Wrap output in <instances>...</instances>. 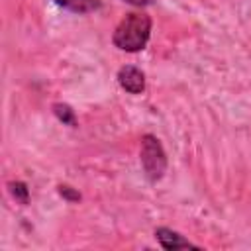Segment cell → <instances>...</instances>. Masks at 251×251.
<instances>
[{"label": "cell", "mask_w": 251, "mask_h": 251, "mask_svg": "<svg viewBox=\"0 0 251 251\" xmlns=\"http://www.w3.org/2000/svg\"><path fill=\"white\" fill-rule=\"evenodd\" d=\"M149 35H151V18L143 12H131L116 25L112 41L118 49L126 53H137L145 49Z\"/></svg>", "instance_id": "cell-1"}, {"label": "cell", "mask_w": 251, "mask_h": 251, "mask_svg": "<svg viewBox=\"0 0 251 251\" xmlns=\"http://www.w3.org/2000/svg\"><path fill=\"white\" fill-rule=\"evenodd\" d=\"M139 155H141V167L145 171V176L151 182L161 180L165 171H167V155H165V149H163L161 141L151 133L143 135Z\"/></svg>", "instance_id": "cell-2"}, {"label": "cell", "mask_w": 251, "mask_h": 251, "mask_svg": "<svg viewBox=\"0 0 251 251\" xmlns=\"http://www.w3.org/2000/svg\"><path fill=\"white\" fill-rule=\"evenodd\" d=\"M118 84L129 94H141L145 90V75L133 65H124L118 71Z\"/></svg>", "instance_id": "cell-3"}, {"label": "cell", "mask_w": 251, "mask_h": 251, "mask_svg": "<svg viewBox=\"0 0 251 251\" xmlns=\"http://www.w3.org/2000/svg\"><path fill=\"white\" fill-rule=\"evenodd\" d=\"M155 239L159 241V245L167 251H176V249H198V245H194L192 241H188L186 237H182L178 231H173L169 227H157L155 229Z\"/></svg>", "instance_id": "cell-4"}, {"label": "cell", "mask_w": 251, "mask_h": 251, "mask_svg": "<svg viewBox=\"0 0 251 251\" xmlns=\"http://www.w3.org/2000/svg\"><path fill=\"white\" fill-rule=\"evenodd\" d=\"M53 2L59 8L75 12V14H88V12H94L100 6L98 0H53Z\"/></svg>", "instance_id": "cell-5"}, {"label": "cell", "mask_w": 251, "mask_h": 251, "mask_svg": "<svg viewBox=\"0 0 251 251\" xmlns=\"http://www.w3.org/2000/svg\"><path fill=\"white\" fill-rule=\"evenodd\" d=\"M8 186H10V192H12V196H14L18 202H22V204H27V200H29V190H27L25 182H22V180H16V182H10Z\"/></svg>", "instance_id": "cell-6"}, {"label": "cell", "mask_w": 251, "mask_h": 251, "mask_svg": "<svg viewBox=\"0 0 251 251\" xmlns=\"http://www.w3.org/2000/svg\"><path fill=\"white\" fill-rule=\"evenodd\" d=\"M53 112H55V116H57L63 124L75 126V112H73L71 106H67V104H55V106H53Z\"/></svg>", "instance_id": "cell-7"}, {"label": "cell", "mask_w": 251, "mask_h": 251, "mask_svg": "<svg viewBox=\"0 0 251 251\" xmlns=\"http://www.w3.org/2000/svg\"><path fill=\"white\" fill-rule=\"evenodd\" d=\"M59 194H61V196H65V198H67V200H71V202L80 200V194H78L76 190H73L71 186H67V184H59Z\"/></svg>", "instance_id": "cell-8"}, {"label": "cell", "mask_w": 251, "mask_h": 251, "mask_svg": "<svg viewBox=\"0 0 251 251\" xmlns=\"http://www.w3.org/2000/svg\"><path fill=\"white\" fill-rule=\"evenodd\" d=\"M127 2H131V4H137V6H141V4H149L151 0H127Z\"/></svg>", "instance_id": "cell-9"}]
</instances>
